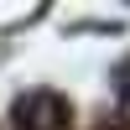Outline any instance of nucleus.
I'll list each match as a JSON object with an SVG mask.
<instances>
[{
	"mask_svg": "<svg viewBox=\"0 0 130 130\" xmlns=\"http://www.w3.org/2000/svg\"><path fill=\"white\" fill-rule=\"evenodd\" d=\"M68 99L52 89H31L16 99V130H68Z\"/></svg>",
	"mask_w": 130,
	"mask_h": 130,
	"instance_id": "obj_1",
	"label": "nucleus"
}]
</instances>
